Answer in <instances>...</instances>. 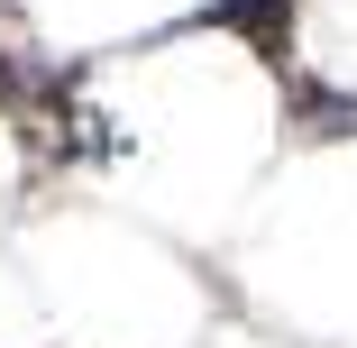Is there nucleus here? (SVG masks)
<instances>
[{
  "label": "nucleus",
  "mask_w": 357,
  "mask_h": 348,
  "mask_svg": "<svg viewBox=\"0 0 357 348\" xmlns=\"http://www.w3.org/2000/svg\"><path fill=\"white\" fill-rule=\"evenodd\" d=\"M211 28H229L266 64H294V0H211Z\"/></svg>",
  "instance_id": "obj_1"
},
{
  "label": "nucleus",
  "mask_w": 357,
  "mask_h": 348,
  "mask_svg": "<svg viewBox=\"0 0 357 348\" xmlns=\"http://www.w3.org/2000/svg\"><path fill=\"white\" fill-rule=\"evenodd\" d=\"M294 110H303L321 137H357V101H348V92H330V83H294Z\"/></svg>",
  "instance_id": "obj_2"
}]
</instances>
